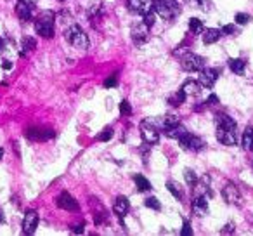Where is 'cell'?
<instances>
[{
    "label": "cell",
    "instance_id": "29",
    "mask_svg": "<svg viewBox=\"0 0 253 236\" xmlns=\"http://www.w3.org/2000/svg\"><path fill=\"white\" fill-rule=\"evenodd\" d=\"M189 32L193 33V35H200V33L205 32V25L201 19L198 18H191L189 19Z\"/></svg>",
    "mask_w": 253,
    "mask_h": 236
},
{
    "label": "cell",
    "instance_id": "35",
    "mask_svg": "<svg viewBox=\"0 0 253 236\" xmlns=\"http://www.w3.org/2000/svg\"><path fill=\"white\" fill-rule=\"evenodd\" d=\"M220 32H222V35H225V37H236L239 33V30H238V25H225L220 28Z\"/></svg>",
    "mask_w": 253,
    "mask_h": 236
},
{
    "label": "cell",
    "instance_id": "39",
    "mask_svg": "<svg viewBox=\"0 0 253 236\" xmlns=\"http://www.w3.org/2000/svg\"><path fill=\"white\" fill-rule=\"evenodd\" d=\"M180 235H182V236H191V235H193V229H191V222H189V219H184V222H182V229H180Z\"/></svg>",
    "mask_w": 253,
    "mask_h": 236
},
{
    "label": "cell",
    "instance_id": "27",
    "mask_svg": "<svg viewBox=\"0 0 253 236\" xmlns=\"http://www.w3.org/2000/svg\"><path fill=\"white\" fill-rule=\"evenodd\" d=\"M241 142H243V148H245L246 151H253V127L252 125L245 129Z\"/></svg>",
    "mask_w": 253,
    "mask_h": 236
},
{
    "label": "cell",
    "instance_id": "42",
    "mask_svg": "<svg viewBox=\"0 0 253 236\" xmlns=\"http://www.w3.org/2000/svg\"><path fill=\"white\" fill-rule=\"evenodd\" d=\"M222 235H225V233H229V235H231V233H234V224H232V222H229V224H225L224 226V229H222Z\"/></svg>",
    "mask_w": 253,
    "mask_h": 236
},
{
    "label": "cell",
    "instance_id": "38",
    "mask_svg": "<svg viewBox=\"0 0 253 236\" xmlns=\"http://www.w3.org/2000/svg\"><path fill=\"white\" fill-rule=\"evenodd\" d=\"M118 85V77H116V73H113L111 77H108L104 80V87L106 89H113V87H116Z\"/></svg>",
    "mask_w": 253,
    "mask_h": 236
},
{
    "label": "cell",
    "instance_id": "23",
    "mask_svg": "<svg viewBox=\"0 0 253 236\" xmlns=\"http://www.w3.org/2000/svg\"><path fill=\"white\" fill-rule=\"evenodd\" d=\"M184 4L189 5L193 9H200L203 12H210L211 11V2L210 0H182Z\"/></svg>",
    "mask_w": 253,
    "mask_h": 236
},
{
    "label": "cell",
    "instance_id": "6",
    "mask_svg": "<svg viewBox=\"0 0 253 236\" xmlns=\"http://www.w3.org/2000/svg\"><path fill=\"white\" fill-rule=\"evenodd\" d=\"M25 138L33 142H45L56 138V132L45 127H28L25 131Z\"/></svg>",
    "mask_w": 253,
    "mask_h": 236
},
{
    "label": "cell",
    "instance_id": "22",
    "mask_svg": "<svg viewBox=\"0 0 253 236\" xmlns=\"http://www.w3.org/2000/svg\"><path fill=\"white\" fill-rule=\"evenodd\" d=\"M201 35H203V44L210 46V44H215L220 40L222 32H220V28H208V30H205Z\"/></svg>",
    "mask_w": 253,
    "mask_h": 236
},
{
    "label": "cell",
    "instance_id": "19",
    "mask_svg": "<svg viewBox=\"0 0 253 236\" xmlns=\"http://www.w3.org/2000/svg\"><path fill=\"white\" fill-rule=\"evenodd\" d=\"M153 124L156 125L158 129H167V127H173V125H179L180 124V118L179 115H175V113H167V115L160 116L158 120H151Z\"/></svg>",
    "mask_w": 253,
    "mask_h": 236
},
{
    "label": "cell",
    "instance_id": "44",
    "mask_svg": "<svg viewBox=\"0 0 253 236\" xmlns=\"http://www.w3.org/2000/svg\"><path fill=\"white\" fill-rule=\"evenodd\" d=\"M2 224H5V215H4V210L0 208V226Z\"/></svg>",
    "mask_w": 253,
    "mask_h": 236
},
{
    "label": "cell",
    "instance_id": "41",
    "mask_svg": "<svg viewBox=\"0 0 253 236\" xmlns=\"http://www.w3.org/2000/svg\"><path fill=\"white\" fill-rule=\"evenodd\" d=\"M205 104H207V106H217L218 104V95L217 94H210L207 97V101H205Z\"/></svg>",
    "mask_w": 253,
    "mask_h": 236
},
{
    "label": "cell",
    "instance_id": "26",
    "mask_svg": "<svg viewBox=\"0 0 253 236\" xmlns=\"http://www.w3.org/2000/svg\"><path fill=\"white\" fill-rule=\"evenodd\" d=\"M184 132H187V129L186 127H182V125H173V127H167V129H163V134L167 136V138H170V139H177L179 141V138L184 134Z\"/></svg>",
    "mask_w": 253,
    "mask_h": 236
},
{
    "label": "cell",
    "instance_id": "25",
    "mask_svg": "<svg viewBox=\"0 0 253 236\" xmlns=\"http://www.w3.org/2000/svg\"><path fill=\"white\" fill-rule=\"evenodd\" d=\"M227 64H229V70H231L234 75H243L246 71V61L245 59H234V57H231Z\"/></svg>",
    "mask_w": 253,
    "mask_h": 236
},
{
    "label": "cell",
    "instance_id": "17",
    "mask_svg": "<svg viewBox=\"0 0 253 236\" xmlns=\"http://www.w3.org/2000/svg\"><path fill=\"white\" fill-rule=\"evenodd\" d=\"M194 194H203L207 198H213V189H211V179L208 174H205L203 177H198V183L193 189Z\"/></svg>",
    "mask_w": 253,
    "mask_h": 236
},
{
    "label": "cell",
    "instance_id": "21",
    "mask_svg": "<svg viewBox=\"0 0 253 236\" xmlns=\"http://www.w3.org/2000/svg\"><path fill=\"white\" fill-rule=\"evenodd\" d=\"M37 47V40L30 35H25L21 39V44H19V56L21 57H26L30 52H33Z\"/></svg>",
    "mask_w": 253,
    "mask_h": 236
},
{
    "label": "cell",
    "instance_id": "15",
    "mask_svg": "<svg viewBox=\"0 0 253 236\" xmlns=\"http://www.w3.org/2000/svg\"><path fill=\"white\" fill-rule=\"evenodd\" d=\"M125 5L134 14L144 16L153 9V0H125Z\"/></svg>",
    "mask_w": 253,
    "mask_h": 236
},
{
    "label": "cell",
    "instance_id": "31",
    "mask_svg": "<svg viewBox=\"0 0 253 236\" xmlns=\"http://www.w3.org/2000/svg\"><path fill=\"white\" fill-rule=\"evenodd\" d=\"M184 179H186V186L193 191L194 186H196V183H198V176L191 169H186L184 170Z\"/></svg>",
    "mask_w": 253,
    "mask_h": 236
},
{
    "label": "cell",
    "instance_id": "9",
    "mask_svg": "<svg viewBox=\"0 0 253 236\" xmlns=\"http://www.w3.org/2000/svg\"><path fill=\"white\" fill-rule=\"evenodd\" d=\"M14 12L18 16V19L21 23H30L33 21V12H35V4L30 0H18L16 2Z\"/></svg>",
    "mask_w": 253,
    "mask_h": 236
},
{
    "label": "cell",
    "instance_id": "24",
    "mask_svg": "<svg viewBox=\"0 0 253 236\" xmlns=\"http://www.w3.org/2000/svg\"><path fill=\"white\" fill-rule=\"evenodd\" d=\"M134 184L137 186V191H141V193H148V191H151V183H149V179H146L142 174H135L134 176Z\"/></svg>",
    "mask_w": 253,
    "mask_h": 236
},
{
    "label": "cell",
    "instance_id": "46",
    "mask_svg": "<svg viewBox=\"0 0 253 236\" xmlns=\"http://www.w3.org/2000/svg\"><path fill=\"white\" fill-rule=\"evenodd\" d=\"M30 2H33V4H37V2H39V0H30Z\"/></svg>",
    "mask_w": 253,
    "mask_h": 236
},
{
    "label": "cell",
    "instance_id": "13",
    "mask_svg": "<svg viewBox=\"0 0 253 236\" xmlns=\"http://www.w3.org/2000/svg\"><path fill=\"white\" fill-rule=\"evenodd\" d=\"M200 77H198V82L203 85L205 89H210L215 85V82L220 77V70L218 68H203L201 71H198Z\"/></svg>",
    "mask_w": 253,
    "mask_h": 236
},
{
    "label": "cell",
    "instance_id": "34",
    "mask_svg": "<svg viewBox=\"0 0 253 236\" xmlns=\"http://www.w3.org/2000/svg\"><path fill=\"white\" fill-rule=\"evenodd\" d=\"M144 207L151 208V210H155V212L162 210V203H160V200H158V198H155V196H149L148 200H144Z\"/></svg>",
    "mask_w": 253,
    "mask_h": 236
},
{
    "label": "cell",
    "instance_id": "33",
    "mask_svg": "<svg viewBox=\"0 0 253 236\" xmlns=\"http://www.w3.org/2000/svg\"><path fill=\"white\" fill-rule=\"evenodd\" d=\"M250 21H252V16H250L248 12H238V14L234 16V23L238 26H245V25H248Z\"/></svg>",
    "mask_w": 253,
    "mask_h": 236
},
{
    "label": "cell",
    "instance_id": "20",
    "mask_svg": "<svg viewBox=\"0 0 253 236\" xmlns=\"http://www.w3.org/2000/svg\"><path fill=\"white\" fill-rule=\"evenodd\" d=\"M180 91L186 95H200L201 91H203V85L198 80H193V78H187L182 85H180Z\"/></svg>",
    "mask_w": 253,
    "mask_h": 236
},
{
    "label": "cell",
    "instance_id": "10",
    "mask_svg": "<svg viewBox=\"0 0 253 236\" xmlns=\"http://www.w3.org/2000/svg\"><path fill=\"white\" fill-rule=\"evenodd\" d=\"M149 26L146 25L144 21H139V23H134L130 28V37L134 40L135 46H144L146 42L149 40Z\"/></svg>",
    "mask_w": 253,
    "mask_h": 236
},
{
    "label": "cell",
    "instance_id": "7",
    "mask_svg": "<svg viewBox=\"0 0 253 236\" xmlns=\"http://www.w3.org/2000/svg\"><path fill=\"white\" fill-rule=\"evenodd\" d=\"M179 144L182 149H186V151H191V153H198L201 151V149L205 148V141L201 138H198V136L191 134L189 131L184 132L182 136L179 138Z\"/></svg>",
    "mask_w": 253,
    "mask_h": 236
},
{
    "label": "cell",
    "instance_id": "28",
    "mask_svg": "<svg viewBox=\"0 0 253 236\" xmlns=\"http://www.w3.org/2000/svg\"><path fill=\"white\" fill-rule=\"evenodd\" d=\"M167 189H169L170 193L177 198V200H182L184 189H182V186H180L179 183H175V181H169V183H167Z\"/></svg>",
    "mask_w": 253,
    "mask_h": 236
},
{
    "label": "cell",
    "instance_id": "30",
    "mask_svg": "<svg viewBox=\"0 0 253 236\" xmlns=\"http://www.w3.org/2000/svg\"><path fill=\"white\" fill-rule=\"evenodd\" d=\"M186 97H187V95L184 94V92L179 89V91H177L175 94H172V95L169 97V104H170V106H173V108H177V106H180L182 102H186Z\"/></svg>",
    "mask_w": 253,
    "mask_h": 236
},
{
    "label": "cell",
    "instance_id": "8",
    "mask_svg": "<svg viewBox=\"0 0 253 236\" xmlns=\"http://www.w3.org/2000/svg\"><path fill=\"white\" fill-rule=\"evenodd\" d=\"M207 64V59L203 56H198L193 52H186L180 57V66L186 71H201Z\"/></svg>",
    "mask_w": 253,
    "mask_h": 236
},
{
    "label": "cell",
    "instance_id": "5",
    "mask_svg": "<svg viewBox=\"0 0 253 236\" xmlns=\"http://www.w3.org/2000/svg\"><path fill=\"white\" fill-rule=\"evenodd\" d=\"M139 131H141V138H142V141H144L146 144H149V146L158 144L160 129L156 127L151 120H142L141 124H139Z\"/></svg>",
    "mask_w": 253,
    "mask_h": 236
},
{
    "label": "cell",
    "instance_id": "2",
    "mask_svg": "<svg viewBox=\"0 0 253 236\" xmlns=\"http://www.w3.org/2000/svg\"><path fill=\"white\" fill-rule=\"evenodd\" d=\"M35 33L42 39H54L56 35V14L54 11H42L33 21Z\"/></svg>",
    "mask_w": 253,
    "mask_h": 236
},
{
    "label": "cell",
    "instance_id": "12",
    "mask_svg": "<svg viewBox=\"0 0 253 236\" xmlns=\"http://www.w3.org/2000/svg\"><path fill=\"white\" fill-rule=\"evenodd\" d=\"M39 212L37 210H26L25 217H23V224H21V231L23 235H35L37 228H39Z\"/></svg>",
    "mask_w": 253,
    "mask_h": 236
},
{
    "label": "cell",
    "instance_id": "16",
    "mask_svg": "<svg viewBox=\"0 0 253 236\" xmlns=\"http://www.w3.org/2000/svg\"><path fill=\"white\" fill-rule=\"evenodd\" d=\"M128 210H130V203H128L126 196H116L115 198V203H113V212H115L116 217L120 219L122 226H125V222H123V221H125Z\"/></svg>",
    "mask_w": 253,
    "mask_h": 236
},
{
    "label": "cell",
    "instance_id": "14",
    "mask_svg": "<svg viewBox=\"0 0 253 236\" xmlns=\"http://www.w3.org/2000/svg\"><path fill=\"white\" fill-rule=\"evenodd\" d=\"M56 205L61 208V210H66V212L80 210V205H78V201L75 200V198L71 196L68 191H63V193L57 194V196H56Z\"/></svg>",
    "mask_w": 253,
    "mask_h": 236
},
{
    "label": "cell",
    "instance_id": "18",
    "mask_svg": "<svg viewBox=\"0 0 253 236\" xmlns=\"http://www.w3.org/2000/svg\"><path fill=\"white\" fill-rule=\"evenodd\" d=\"M191 208H193L194 215H198V217H205V215L208 214V198L203 196V194H194Z\"/></svg>",
    "mask_w": 253,
    "mask_h": 236
},
{
    "label": "cell",
    "instance_id": "11",
    "mask_svg": "<svg viewBox=\"0 0 253 236\" xmlns=\"http://www.w3.org/2000/svg\"><path fill=\"white\" fill-rule=\"evenodd\" d=\"M222 198L227 205H241V191L232 181H227L222 188Z\"/></svg>",
    "mask_w": 253,
    "mask_h": 236
},
{
    "label": "cell",
    "instance_id": "1",
    "mask_svg": "<svg viewBox=\"0 0 253 236\" xmlns=\"http://www.w3.org/2000/svg\"><path fill=\"white\" fill-rule=\"evenodd\" d=\"M215 136L220 144L236 146L238 144V125L229 115L218 113L215 116Z\"/></svg>",
    "mask_w": 253,
    "mask_h": 236
},
{
    "label": "cell",
    "instance_id": "43",
    "mask_svg": "<svg viewBox=\"0 0 253 236\" xmlns=\"http://www.w3.org/2000/svg\"><path fill=\"white\" fill-rule=\"evenodd\" d=\"M2 68H4V70H11L12 63H11V61H4V63H2Z\"/></svg>",
    "mask_w": 253,
    "mask_h": 236
},
{
    "label": "cell",
    "instance_id": "4",
    "mask_svg": "<svg viewBox=\"0 0 253 236\" xmlns=\"http://www.w3.org/2000/svg\"><path fill=\"white\" fill-rule=\"evenodd\" d=\"M64 39H66V42L70 44V46L77 47V49L85 50L90 47V40H88L87 33L84 32V28H82L80 25H71L70 28H66Z\"/></svg>",
    "mask_w": 253,
    "mask_h": 236
},
{
    "label": "cell",
    "instance_id": "45",
    "mask_svg": "<svg viewBox=\"0 0 253 236\" xmlns=\"http://www.w3.org/2000/svg\"><path fill=\"white\" fill-rule=\"evenodd\" d=\"M4 158V148H0V160Z\"/></svg>",
    "mask_w": 253,
    "mask_h": 236
},
{
    "label": "cell",
    "instance_id": "36",
    "mask_svg": "<svg viewBox=\"0 0 253 236\" xmlns=\"http://www.w3.org/2000/svg\"><path fill=\"white\" fill-rule=\"evenodd\" d=\"M113 134H115V132H113V129L108 127V129H104V131H102L95 139H97V141H101V142H108V141H111Z\"/></svg>",
    "mask_w": 253,
    "mask_h": 236
},
{
    "label": "cell",
    "instance_id": "3",
    "mask_svg": "<svg viewBox=\"0 0 253 236\" xmlns=\"http://www.w3.org/2000/svg\"><path fill=\"white\" fill-rule=\"evenodd\" d=\"M153 11L165 21H175L182 12V5L177 0H153Z\"/></svg>",
    "mask_w": 253,
    "mask_h": 236
},
{
    "label": "cell",
    "instance_id": "37",
    "mask_svg": "<svg viewBox=\"0 0 253 236\" xmlns=\"http://www.w3.org/2000/svg\"><path fill=\"white\" fill-rule=\"evenodd\" d=\"M120 113H122V115H132V106L126 99H123V101L120 102Z\"/></svg>",
    "mask_w": 253,
    "mask_h": 236
},
{
    "label": "cell",
    "instance_id": "40",
    "mask_svg": "<svg viewBox=\"0 0 253 236\" xmlns=\"http://www.w3.org/2000/svg\"><path fill=\"white\" fill-rule=\"evenodd\" d=\"M85 224L84 222H78V224H73L71 226V233H77V235H84L85 233Z\"/></svg>",
    "mask_w": 253,
    "mask_h": 236
},
{
    "label": "cell",
    "instance_id": "32",
    "mask_svg": "<svg viewBox=\"0 0 253 236\" xmlns=\"http://www.w3.org/2000/svg\"><path fill=\"white\" fill-rule=\"evenodd\" d=\"M88 18H90V21L95 25V21L102 18V5L101 4L94 5V7H92L90 11H88Z\"/></svg>",
    "mask_w": 253,
    "mask_h": 236
}]
</instances>
